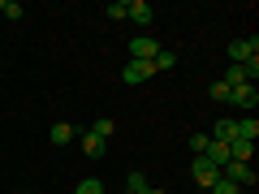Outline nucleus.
<instances>
[{
  "instance_id": "9d476101",
  "label": "nucleus",
  "mask_w": 259,
  "mask_h": 194,
  "mask_svg": "<svg viewBox=\"0 0 259 194\" xmlns=\"http://www.w3.org/2000/svg\"><path fill=\"white\" fill-rule=\"evenodd\" d=\"M250 156H255V142H246V138H233V142H229V160L250 164Z\"/></svg>"
},
{
  "instance_id": "39448f33",
  "label": "nucleus",
  "mask_w": 259,
  "mask_h": 194,
  "mask_svg": "<svg viewBox=\"0 0 259 194\" xmlns=\"http://www.w3.org/2000/svg\"><path fill=\"white\" fill-rule=\"evenodd\" d=\"M229 104H233V108H242V112H255V104H259V91H255V86H233V91H229Z\"/></svg>"
},
{
  "instance_id": "a211bd4d",
  "label": "nucleus",
  "mask_w": 259,
  "mask_h": 194,
  "mask_svg": "<svg viewBox=\"0 0 259 194\" xmlns=\"http://www.w3.org/2000/svg\"><path fill=\"white\" fill-rule=\"evenodd\" d=\"M207 95H212L216 104H229V86H225V82H212V86H207Z\"/></svg>"
},
{
  "instance_id": "f03ea898",
  "label": "nucleus",
  "mask_w": 259,
  "mask_h": 194,
  "mask_svg": "<svg viewBox=\"0 0 259 194\" xmlns=\"http://www.w3.org/2000/svg\"><path fill=\"white\" fill-rule=\"evenodd\" d=\"M221 177H225V181H233L238 190H242V185H255V168L242 164V160H229V164L221 168Z\"/></svg>"
},
{
  "instance_id": "20e7f679",
  "label": "nucleus",
  "mask_w": 259,
  "mask_h": 194,
  "mask_svg": "<svg viewBox=\"0 0 259 194\" xmlns=\"http://www.w3.org/2000/svg\"><path fill=\"white\" fill-rule=\"evenodd\" d=\"M156 52H160V43L151 35H134L130 39V61H151Z\"/></svg>"
},
{
  "instance_id": "f8f14e48",
  "label": "nucleus",
  "mask_w": 259,
  "mask_h": 194,
  "mask_svg": "<svg viewBox=\"0 0 259 194\" xmlns=\"http://www.w3.org/2000/svg\"><path fill=\"white\" fill-rule=\"evenodd\" d=\"M112 129H117V125H112V117H95L87 134H95V138H100V142H108V138H112Z\"/></svg>"
},
{
  "instance_id": "4be33fe9",
  "label": "nucleus",
  "mask_w": 259,
  "mask_h": 194,
  "mask_svg": "<svg viewBox=\"0 0 259 194\" xmlns=\"http://www.w3.org/2000/svg\"><path fill=\"white\" fill-rule=\"evenodd\" d=\"M121 194H130V190H121Z\"/></svg>"
},
{
  "instance_id": "423d86ee",
  "label": "nucleus",
  "mask_w": 259,
  "mask_h": 194,
  "mask_svg": "<svg viewBox=\"0 0 259 194\" xmlns=\"http://www.w3.org/2000/svg\"><path fill=\"white\" fill-rule=\"evenodd\" d=\"M121 78H125V82H147V78H156V65L151 61H130L125 69H121Z\"/></svg>"
},
{
  "instance_id": "aec40b11",
  "label": "nucleus",
  "mask_w": 259,
  "mask_h": 194,
  "mask_svg": "<svg viewBox=\"0 0 259 194\" xmlns=\"http://www.w3.org/2000/svg\"><path fill=\"white\" fill-rule=\"evenodd\" d=\"M108 18L112 22H125V0H112V5H108Z\"/></svg>"
},
{
  "instance_id": "4468645a",
  "label": "nucleus",
  "mask_w": 259,
  "mask_h": 194,
  "mask_svg": "<svg viewBox=\"0 0 259 194\" xmlns=\"http://www.w3.org/2000/svg\"><path fill=\"white\" fill-rule=\"evenodd\" d=\"M78 142H82V156H91V160H100V156H104V142L95 138V134H82Z\"/></svg>"
},
{
  "instance_id": "6e6552de",
  "label": "nucleus",
  "mask_w": 259,
  "mask_h": 194,
  "mask_svg": "<svg viewBox=\"0 0 259 194\" xmlns=\"http://www.w3.org/2000/svg\"><path fill=\"white\" fill-rule=\"evenodd\" d=\"M48 138H52L56 147H69V142L78 138V129L69 125V121H56V125H52V134H48Z\"/></svg>"
},
{
  "instance_id": "2eb2a0df",
  "label": "nucleus",
  "mask_w": 259,
  "mask_h": 194,
  "mask_svg": "<svg viewBox=\"0 0 259 194\" xmlns=\"http://www.w3.org/2000/svg\"><path fill=\"white\" fill-rule=\"evenodd\" d=\"M151 65H156V74H160V69H173V65H177V52H168V47H160V52L151 56Z\"/></svg>"
},
{
  "instance_id": "0eeeda50",
  "label": "nucleus",
  "mask_w": 259,
  "mask_h": 194,
  "mask_svg": "<svg viewBox=\"0 0 259 194\" xmlns=\"http://www.w3.org/2000/svg\"><path fill=\"white\" fill-rule=\"evenodd\" d=\"M125 18L139 22V26H151V18H156V13H151L147 0H130V5H125Z\"/></svg>"
},
{
  "instance_id": "6ab92c4d",
  "label": "nucleus",
  "mask_w": 259,
  "mask_h": 194,
  "mask_svg": "<svg viewBox=\"0 0 259 194\" xmlns=\"http://www.w3.org/2000/svg\"><path fill=\"white\" fill-rule=\"evenodd\" d=\"M78 194H104V181H95V177H87V181H78Z\"/></svg>"
},
{
  "instance_id": "ddd939ff",
  "label": "nucleus",
  "mask_w": 259,
  "mask_h": 194,
  "mask_svg": "<svg viewBox=\"0 0 259 194\" xmlns=\"http://www.w3.org/2000/svg\"><path fill=\"white\" fill-rule=\"evenodd\" d=\"M233 125H238V138H246V142L259 138V121H255V117H238Z\"/></svg>"
},
{
  "instance_id": "9b49d317",
  "label": "nucleus",
  "mask_w": 259,
  "mask_h": 194,
  "mask_svg": "<svg viewBox=\"0 0 259 194\" xmlns=\"http://www.w3.org/2000/svg\"><path fill=\"white\" fill-rule=\"evenodd\" d=\"M221 82L229 86V91H233V86H246V82H250V78H246V65H229V69H225V78H221Z\"/></svg>"
},
{
  "instance_id": "f3484780",
  "label": "nucleus",
  "mask_w": 259,
  "mask_h": 194,
  "mask_svg": "<svg viewBox=\"0 0 259 194\" xmlns=\"http://www.w3.org/2000/svg\"><path fill=\"white\" fill-rule=\"evenodd\" d=\"M207 142H212L207 134H190V138H186V147H190L194 156H203V151H207Z\"/></svg>"
},
{
  "instance_id": "412c9836",
  "label": "nucleus",
  "mask_w": 259,
  "mask_h": 194,
  "mask_svg": "<svg viewBox=\"0 0 259 194\" xmlns=\"http://www.w3.org/2000/svg\"><path fill=\"white\" fill-rule=\"evenodd\" d=\"M212 194H242V190H238V185H233V181H225V177H221V181L212 185Z\"/></svg>"
},
{
  "instance_id": "7ed1b4c3",
  "label": "nucleus",
  "mask_w": 259,
  "mask_h": 194,
  "mask_svg": "<svg viewBox=\"0 0 259 194\" xmlns=\"http://www.w3.org/2000/svg\"><path fill=\"white\" fill-rule=\"evenodd\" d=\"M250 56H259V39L255 35H250V39H233V43H229V61L233 65H246Z\"/></svg>"
},
{
  "instance_id": "1a4fd4ad",
  "label": "nucleus",
  "mask_w": 259,
  "mask_h": 194,
  "mask_svg": "<svg viewBox=\"0 0 259 194\" xmlns=\"http://www.w3.org/2000/svg\"><path fill=\"white\" fill-rule=\"evenodd\" d=\"M203 156L212 160L216 168H225V164H229V142H216V138H212V142H207V151H203Z\"/></svg>"
},
{
  "instance_id": "f257e3e1",
  "label": "nucleus",
  "mask_w": 259,
  "mask_h": 194,
  "mask_svg": "<svg viewBox=\"0 0 259 194\" xmlns=\"http://www.w3.org/2000/svg\"><path fill=\"white\" fill-rule=\"evenodd\" d=\"M190 177H194L199 185H207V190H212V185L221 181V168H216L207 156H194V164H190Z\"/></svg>"
},
{
  "instance_id": "dca6fc26",
  "label": "nucleus",
  "mask_w": 259,
  "mask_h": 194,
  "mask_svg": "<svg viewBox=\"0 0 259 194\" xmlns=\"http://www.w3.org/2000/svg\"><path fill=\"white\" fill-rule=\"evenodd\" d=\"M0 13H5V18H9V22H18L22 13H26V9H22L18 0H0Z\"/></svg>"
}]
</instances>
